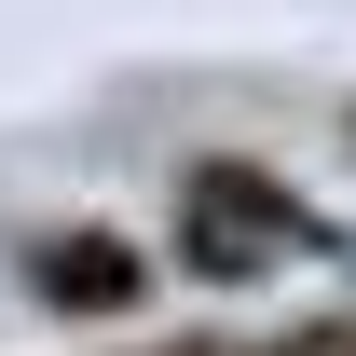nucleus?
Returning <instances> with one entry per match:
<instances>
[{"label":"nucleus","mask_w":356,"mask_h":356,"mask_svg":"<svg viewBox=\"0 0 356 356\" xmlns=\"http://www.w3.org/2000/svg\"><path fill=\"white\" fill-rule=\"evenodd\" d=\"M165 220H178V274H206V288H247V274H288V261H315V247H329V220H315L274 165H247V151L178 165Z\"/></svg>","instance_id":"nucleus-1"},{"label":"nucleus","mask_w":356,"mask_h":356,"mask_svg":"<svg viewBox=\"0 0 356 356\" xmlns=\"http://www.w3.org/2000/svg\"><path fill=\"white\" fill-rule=\"evenodd\" d=\"M14 288H28L42 315H137L151 302V247L110 233V220H55V233L14 247Z\"/></svg>","instance_id":"nucleus-2"},{"label":"nucleus","mask_w":356,"mask_h":356,"mask_svg":"<svg viewBox=\"0 0 356 356\" xmlns=\"http://www.w3.org/2000/svg\"><path fill=\"white\" fill-rule=\"evenodd\" d=\"M274 356H356V315H302V329H288Z\"/></svg>","instance_id":"nucleus-3"},{"label":"nucleus","mask_w":356,"mask_h":356,"mask_svg":"<svg viewBox=\"0 0 356 356\" xmlns=\"http://www.w3.org/2000/svg\"><path fill=\"white\" fill-rule=\"evenodd\" d=\"M151 356H220V329H178V343H151Z\"/></svg>","instance_id":"nucleus-4"},{"label":"nucleus","mask_w":356,"mask_h":356,"mask_svg":"<svg viewBox=\"0 0 356 356\" xmlns=\"http://www.w3.org/2000/svg\"><path fill=\"white\" fill-rule=\"evenodd\" d=\"M220 356H274V343H220Z\"/></svg>","instance_id":"nucleus-5"}]
</instances>
